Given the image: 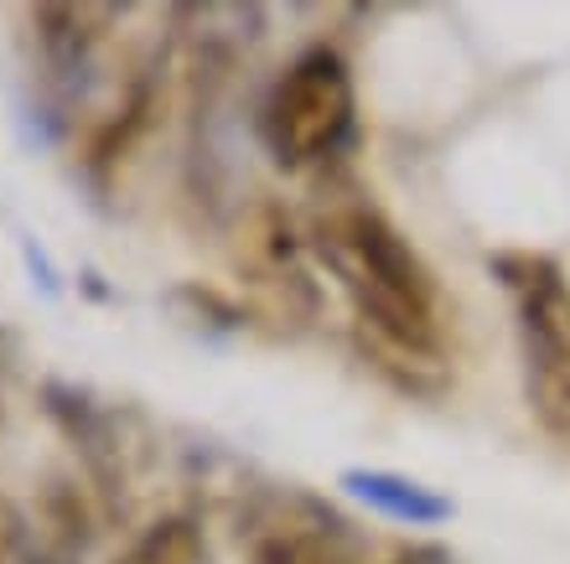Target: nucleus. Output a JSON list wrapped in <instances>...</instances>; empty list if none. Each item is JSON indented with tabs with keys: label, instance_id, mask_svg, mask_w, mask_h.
<instances>
[{
	"label": "nucleus",
	"instance_id": "nucleus-5",
	"mask_svg": "<svg viewBox=\"0 0 570 564\" xmlns=\"http://www.w3.org/2000/svg\"><path fill=\"white\" fill-rule=\"evenodd\" d=\"M120 564H208V550H203V534L197 523L187 518H161L150 534H140L130 544Z\"/></svg>",
	"mask_w": 570,
	"mask_h": 564
},
{
	"label": "nucleus",
	"instance_id": "nucleus-2",
	"mask_svg": "<svg viewBox=\"0 0 570 564\" xmlns=\"http://www.w3.org/2000/svg\"><path fill=\"white\" fill-rule=\"evenodd\" d=\"M493 280L513 306L524 399L550 435L570 441V280L550 254H493Z\"/></svg>",
	"mask_w": 570,
	"mask_h": 564
},
{
	"label": "nucleus",
	"instance_id": "nucleus-6",
	"mask_svg": "<svg viewBox=\"0 0 570 564\" xmlns=\"http://www.w3.org/2000/svg\"><path fill=\"white\" fill-rule=\"evenodd\" d=\"M249 564H332L327 544L316 534H296V528H281V534L259 538Z\"/></svg>",
	"mask_w": 570,
	"mask_h": 564
},
{
	"label": "nucleus",
	"instance_id": "nucleus-1",
	"mask_svg": "<svg viewBox=\"0 0 570 564\" xmlns=\"http://www.w3.org/2000/svg\"><path fill=\"white\" fill-rule=\"evenodd\" d=\"M312 249L332 269V280L343 285L363 337L374 342L384 363H394L405 378L441 368L446 327H441L435 275L384 212L363 202L322 212L312 228Z\"/></svg>",
	"mask_w": 570,
	"mask_h": 564
},
{
	"label": "nucleus",
	"instance_id": "nucleus-3",
	"mask_svg": "<svg viewBox=\"0 0 570 564\" xmlns=\"http://www.w3.org/2000/svg\"><path fill=\"white\" fill-rule=\"evenodd\" d=\"M353 125H358L353 73L332 47L301 52L265 105V140L281 166L332 161L353 140Z\"/></svg>",
	"mask_w": 570,
	"mask_h": 564
},
{
	"label": "nucleus",
	"instance_id": "nucleus-7",
	"mask_svg": "<svg viewBox=\"0 0 570 564\" xmlns=\"http://www.w3.org/2000/svg\"><path fill=\"white\" fill-rule=\"evenodd\" d=\"M0 564H42L31 554L27 523H21V513H16L6 497H0Z\"/></svg>",
	"mask_w": 570,
	"mask_h": 564
},
{
	"label": "nucleus",
	"instance_id": "nucleus-8",
	"mask_svg": "<svg viewBox=\"0 0 570 564\" xmlns=\"http://www.w3.org/2000/svg\"><path fill=\"white\" fill-rule=\"evenodd\" d=\"M394 564H446L441 554H405V560H394Z\"/></svg>",
	"mask_w": 570,
	"mask_h": 564
},
{
	"label": "nucleus",
	"instance_id": "nucleus-4",
	"mask_svg": "<svg viewBox=\"0 0 570 564\" xmlns=\"http://www.w3.org/2000/svg\"><path fill=\"white\" fill-rule=\"evenodd\" d=\"M343 487L368 503L379 518H394L405 523V528H435V523H446L456 507L451 497L441 492L421 487V482H410V476H394V472H343Z\"/></svg>",
	"mask_w": 570,
	"mask_h": 564
}]
</instances>
